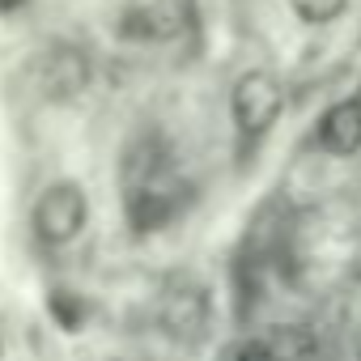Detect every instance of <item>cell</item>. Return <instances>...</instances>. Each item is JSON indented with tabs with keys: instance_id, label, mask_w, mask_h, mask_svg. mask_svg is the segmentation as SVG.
Instances as JSON below:
<instances>
[{
	"instance_id": "cell-1",
	"label": "cell",
	"mask_w": 361,
	"mask_h": 361,
	"mask_svg": "<svg viewBox=\"0 0 361 361\" xmlns=\"http://www.w3.org/2000/svg\"><path fill=\"white\" fill-rule=\"evenodd\" d=\"M285 111V85L281 77L264 73V68H251L234 81V94H230V115H234V128L243 140H264L276 119Z\"/></svg>"
},
{
	"instance_id": "cell-2",
	"label": "cell",
	"mask_w": 361,
	"mask_h": 361,
	"mask_svg": "<svg viewBox=\"0 0 361 361\" xmlns=\"http://www.w3.org/2000/svg\"><path fill=\"white\" fill-rule=\"evenodd\" d=\"M188 200H192V188L174 170L123 188V213H128V226L136 234H153V230L170 226L178 213L188 209Z\"/></svg>"
},
{
	"instance_id": "cell-3",
	"label": "cell",
	"mask_w": 361,
	"mask_h": 361,
	"mask_svg": "<svg viewBox=\"0 0 361 361\" xmlns=\"http://www.w3.org/2000/svg\"><path fill=\"white\" fill-rule=\"evenodd\" d=\"M30 221H35L39 243L64 247V243H73V238L85 230V221H90V200H85V192H81L77 183H51V188L39 196Z\"/></svg>"
},
{
	"instance_id": "cell-4",
	"label": "cell",
	"mask_w": 361,
	"mask_h": 361,
	"mask_svg": "<svg viewBox=\"0 0 361 361\" xmlns=\"http://www.w3.org/2000/svg\"><path fill=\"white\" fill-rule=\"evenodd\" d=\"M209 319H213V306H209V289L204 285H196V281L166 285V293L157 302V323H161V331L170 340H178V344L204 340Z\"/></svg>"
},
{
	"instance_id": "cell-5",
	"label": "cell",
	"mask_w": 361,
	"mask_h": 361,
	"mask_svg": "<svg viewBox=\"0 0 361 361\" xmlns=\"http://www.w3.org/2000/svg\"><path fill=\"white\" fill-rule=\"evenodd\" d=\"M188 22H192L188 0H145V5L119 13L115 35L123 43H174L188 30Z\"/></svg>"
},
{
	"instance_id": "cell-6",
	"label": "cell",
	"mask_w": 361,
	"mask_h": 361,
	"mask_svg": "<svg viewBox=\"0 0 361 361\" xmlns=\"http://www.w3.org/2000/svg\"><path fill=\"white\" fill-rule=\"evenodd\" d=\"M39 85L47 98L68 102L90 85V56L73 43H56L43 60H39Z\"/></svg>"
},
{
	"instance_id": "cell-7",
	"label": "cell",
	"mask_w": 361,
	"mask_h": 361,
	"mask_svg": "<svg viewBox=\"0 0 361 361\" xmlns=\"http://www.w3.org/2000/svg\"><path fill=\"white\" fill-rule=\"evenodd\" d=\"M314 145L331 157H353L361 149V90L331 102L314 123Z\"/></svg>"
},
{
	"instance_id": "cell-8",
	"label": "cell",
	"mask_w": 361,
	"mask_h": 361,
	"mask_svg": "<svg viewBox=\"0 0 361 361\" xmlns=\"http://www.w3.org/2000/svg\"><path fill=\"white\" fill-rule=\"evenodd\" d=\"M264 357L268 361H314L319 344L310 336V327H298V323H281V327H268L264 336H255Z\"/></svg>"
},
{
	"instance_id": "cell-9",
	"label": "cell",
	"mask_w": 361,
	"mask_h": 361,
	"mask_svg": "<svg viewBox=\"0 0 361 361\" xmlns=\"http://www.w3.org/2000/svg\"><path fill=\"white\" fill-rule=\"evenodd\" d=\"M47 310H51V319H56L64 331H81V323H85V302H81L73 289H51Z\"/></svg>"
},
{
	"instance_id": "cell-10",
	"label": "cell",
	"mask_w": 361,
	"mask_h": 361,
	"mask_svg": "<svg viewBox=\"0 0 361 361\" xmlns=\"http://www.w3.org/2000/svg\"><path fill=\"white\" fill-rule=\"evenodd\" d=\"M289 9L298 22L306 26H331L344 9H348V0H289Z\"/></svg>"
},
{
	"instance_id": "cell-11",
	"label": "cell",
	"mask_w": 361,
	"mask_h": 361,
	"mask_svg": "<svg viewBox=\"0 0 361 361\" xmlns=\"http://www.w3.org/2000/svg\"><path fill=\"white\" fill-rule=\"evenodd\" d=\"M226 361H268V357H264V348H259V340H247V344H238V348H230V353H226Z\"/></svg>"
},
{
	"instance_id": "cell-12",
	"label": "cell",
	"mask_w": 361,
	"mask_h": 361,
	"mask_svg": "<svg viewBox=\"0 0 361 361\" xmlns=\"http://www.w3.org/2000/svg\"><path fill=\"white\" fill-rule=\"evenodd\" d=\"M0 357H5V344H0Z\"/></svg>"
}]
</instances>
